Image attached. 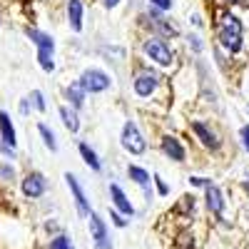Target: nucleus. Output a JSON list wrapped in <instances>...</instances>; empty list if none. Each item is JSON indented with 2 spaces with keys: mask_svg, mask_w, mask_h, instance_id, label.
<instances>
[{
  "mask_svg": "<svg viewBox=\"0 0 249 249\" xmlns=\"http://www.w3.org/2000/svg\"><path fill=\"white\" fill-rule=\"evenodd\" d=\"M90 239L95 244V249H112V239L107 232V224L97 212H90Z\"/></svg>",
  "mask_w": 249,
  "mask_h": 249,
  "instance_id": "423d86ee",
  "label": "nucleus"
},
{
  "mask_svg": "<svg viewBox=\"0 0 249 249\" xmlns=\"http://www.w3.org/2000/svg\"><path fill=\"white\" fill-rule=\"evenodd\" d=\"M20 190H23V195L28 199H40L48 192V179L43 172H28L23 177V182H20Z\"/></svg>",
  "mask_w": 249,
  "mask_h": 249,
  "instance_id": "0eeeda50",
  "label": "nucleus"
},
{
  "mask_svg": "<svg viewBox=\"0 0 249 249\" xmlns=\"http://www.w3.org/2000/svg\"><path fill=\"white\" fill-rule=\"evenodd\" d=\"M190 182L195 184V187H204V190H207V187H210L212 182L210 179H207V177H190Z\"/></svg>",
  "mask_w": 249,
  "mask_h": 249,
  "instance_id": "7c9ffc66",
  "label": "nucleus"
},
{
  "mask_svg": "<svg viewBox=\"0 0 249 249\" xmlns=\"http://www.w3.org/2000/svg\"><path fill=\"white\" fill-rule=\"evenodd\" d=\"M77 82L82 85V90L90 92V95L105 92V90H110V85H112L110 75H107L105 70H100V68H88V70H82V75H80Z\"/></svg>",
  "mask_w": 249,
  "mask_h": 249,
  "instance_id": "20e7f679",
  "label": "nucleus"
},
{
  "mask_svg": "<svg viewBox=\"0 0 249 249\" xmlns=\"http://www.w3.org/2000/svg\"><path fill=\"white\" fill-rule=\"evenodd\" d=\"M77 150H80V157L85 160V164H88V167H90L92 172H100V170H102V162H100L97 152L90 147L88 142H80V144H77Z\"/></svg>",
  "mask_w": 249,
  "mask_h": 249,
  "instance_id": "a211bd4d",
  "label": "nucleus"
},
{
  "mask_svg": "<svg viewBox=\"0 0 249 249\" xmlns=\"http://www.w3.org/2000/svg\"><path fill=\"white\" fill-rule=\"evenodd\" d=\"M82 0H68V23H70V30L72 33H80L82 30Z\"/></svg>",
  "mask_w": 249,
  "mask_h": 249,
  "instance_id": "dca6fc26",
  "label": "nucleus"
},
{
  "mask_svg": "<svg viewBox=\"0 0 249 249\" xmlns=\"http://www.w3.org/2000/svg\"><path fill=\"white\" fill-rule=\"evenodd\" d=\"M33 110V102H30V97H23L20 100V115H28Z\"/></svg>",
  "mask_w": 249,
  "mask_h": 249,
  "instance_id": "c756f323",
  "label": "nucleus"
},
{
  "mask_svg": "<svg viewBox=\"0 0 249 249\" xmlns=\"http://www.w3.org/2000/svg\"><path fill=\"white\" fill-rule=\"evenodd\" d=\"M0 140H3L8 147L15 150V144H18V135H15V127H13V122H10V115L0 110Z\"/></svg>",
  "mask_w": 249,
  "mask_h": 249,
  "instance_id": "2eb2a0df",
  "label": "nucleus"
},
{
  "mask_svg": "<svg viewBox=\"0 0 249 249\" xmlns=\"http://www.w3.org/2000/svg\"><path fill=\"white\" fill-rule=\"evenodd\" d=\"M204 204H207V210H210L214 217H222V212H224V192L219 190L217 184H210L204 190Z\"/></svg>",
  "mask_w": 249,
  "mask_h": 249,
  "instance_id": "9d476101",
  "label": "nucleus"
},
{
  "mask_svg": "<svg viewBox=\"0 0 249 249\" xmlns=\"http://www.w3.org/2000/svg\"><path fill=\"white\" fill-rule=\"evenodd\" d=\"M37 132H40V137H43V144L50 150V152H57V137H55V132L48 127L45 122H40L37 124Z\"/></svg>",
  "mask_w": 249,
  "mask_h": 249,
  "instance_id": "aec40b11",
  "label": "nucleus"
},
{
  "mask_svg": "<svg viewBox=\"0 0 249 249\" xmlns=\"http://www.w3.org/2000/svg\"><path fill=\"white\" fill-rule=\"evenodd\" d=\"M15 179V167L10 162H0V182H13Z\"/></svg>",
  "mask_w": 249,
  "mask_h": 249,
  "instance_id": "b1692460",
  "label": "nucleus"
},
{
  "mask_svg": "<svg viewBox=\"0 0 249 249\" xmlns=\"http://www.w3.org/2000/svg\"><path fill=\"white\" fill-rule=\"evenodd\" d=\"M160 147H162V152L167 155L172 162H184V147H182V142L175 137V135H164L162 140H160Z\"/></svg>",
  "mask_w": 249,
  "mask_h": 249,
  "instance_id": "f8f14e48",
  "label": "nucleus"
},
{
  "mask_svg": "<svg viewBox=\"0 0 249 249\" xmlns=\"http://www.w3.org/2000/svg\"><path fill=\"white\" fill-rule=\"evenodd\" d=\"M152 179H155V184H157V192H160L162 197H167V195H170V187H167V182H164L160 175H152Z\"/></svg>",
  "mask_w": 249,
  "mask_h": 249,
  "instance_id": "a878e982",
  "label": "nucleus"
},
{
  "mask_svg": "<svg viewBox=\"0 0 249 249\" xmlns=\"http://www.w3.org/2000/svg\"><path fill=\"white\" fill-rule=\"evenodd\" d=\"M25 35L30 37V43L37 48V53H50V55H55V40H53L48 33L35 30V28H28Z\"/></svg>",
  "mask_w": 249,
  "mask_h": 249,
  "instance_id": "ddd939ff",
  "label": "nucleus"
},
{
  "mask_svg": "<svg viewBox=\"0 0 249 249\" xmlns=\"http://www.w3.org/2000/svg\"><path fill=\"white\" fill-rule=\"evenodd\" d=\"M0 155H5V157H10V160H13V157H15V150H13V147H8V144H5L3 140H0Z\"/></svg>",
  "mask_w": 249,
  "mask_h": 249,
  "instance_id": "2f4dec72",
  "label": "nucleus"
},
{
  "mask_svg": "<svg viewBox=\"0 0 249 249\" xmlns=\"http://www.w3.org/2000/svg\"><path fill=\"white\" fill-rule=\"evenodd\" d=\"M120 144H122V150L130 152V155H142L144 150H147V140H144V135L140 132V127H137L132 120H127V122L122 124Z\"/></svg>",
  "mask_w": 249,
  "mask_h": 249,
  "instance_id": "7ed1b4c3",
  "label": "nucleus"
},
{
  "mask_svg": "<svg viewBox=\"0 0 249 249\" xmlns=\"http://www.w3.org/2000/svg\"><path fill=\"white\" fill-rule=\"evenodd\" d=\"M150 8H157V10H170L172 8V0H150Z\"/></svg>",
  "mask_w": 249,
  "mask_h": 249,
  "instance_id": "cd10ccee",
  "label": "nucleus"
},
{
  "mask_svg": "<svg viewBox=\"0 0 249 249\" xmlns=\"http://www.w3.org/2000/svg\"><path fill=\"white\" fill-rule=\"evenodd\" d=\"M239 137H242V144H244V150L249 152V124H244V127L239 130Z\"/></svg>",
  "mask_w": 249,
  "mask_h": 249,
  "instance_id": "c85d7f7f",
  "label": "nucleus"
},
{
  "mask_svg": "<svg viewBox=\"0 0 249 249\" xmlns=\"http://www.w3.org/2000/svg\"><path fill=\"white\" fill-rule=\"evenodd\" d=\"M222 3H227V5H234V3H239V0H222Z\"/></svg>",
  "mask_w": 249,
  "mask_h": 249,
  "instance_id": "f704fd0d",
  "label": "nucleus"
},
{
  "mask_svg": "<svg viewBox=\"0 0 249 249\" xmlns=\"http://www.w3.org/2000/svg\"><path fill=\"white\" fill-rule=\"evenodd\" d=\"M110 197H112V204H115V210L120 212V214H124V217H132L135 214V207H132V202L127 199V195H124V190L120 184H110Z\"/></svg>",
  "mask_w": 249,
  "mask_h": 249,
  "instance_id": "9b49d317",
  "label": "nucleus"
},
{
  "mask_svg": "<svg viewBox=\"0 0 249 249\" xmlns=\"http://www.w3.org/2000/svg\"><path fill=\"white\" fill-rule=\"evenodd\" d=\"M48 249H72V242H70V237H68V234H57V237H53V239H50Z\"/></svg>",
  "mask_w": 249,
  "mask_h": 249,
  "instance_id": "412c9836",
  "label": "nucleus"
},
{
  "mask_svg": "<svg viewBox=\"0 0 249 249\" xmlns=\"http://www.w3.org/2000/svg\"><path fill=\"white\" fill-rule=\"evenodd\" d=\"M192 23H195L197 28H202V18H199V15H195V18H192Z\"/></svg>",
  "mask_w": 249,
  "mask_h": 249,
  "instance_id": "72a5a7b5",
  "label": "nucleus"
},
{
  "mask_svg": "<svg viewBox=\"0 0 249 249\" xmlns=\"http://www.w3.org/2000/svg\"><path fill=\"white\" fill-rule=\"evenodd\" d=\"M142 53L147 55L152 62H157L160 68H170L172 62H175V53H172V48L164 43L160 35H152V37L144 40V43H142Z\"/></svg>",
  "mask_w": 249,
  "mask_h": 249,
  "instance_id": "f03ea898",
  "label": "nucleus"
},
{
  "mask_svg": "<svg viewBox=\"0 0 249 249\" xmlns=\"http://www.w3.org/2000/svg\"><path fill=\"white\" fill-rule=\"evenodd\" d=\"M217 37H219V45L234 55L244 48V30H242V20L232 13H227L222 20H219V25H217Z\"/></svg>",
  "mask_w": 249,
  "mask_h": 249,
  "instance_id": "f257e3e1",
  "label": "nucleus"
},
{
  "mask_svg": "<svg viewBox=\"0 0 249 249\" xmlns=\"http://www.w3.org/2000/svg\"><path fill=\"white\" fill-rule=\"evenodd\" d=\"M244 190H247V195H249V179L244 182Z\"/></svg>",
  "mask_w": 249,
  "mask_h": 249,
  "instance_id": "c9c22d12",
  "label": "nucleus"
},
{
  "mask_svg": "<svg viewBox=\"0 0 249 249\" xmlns=\"http://www.w3.org/2000/svg\"><path fill=\"white\" fill-rule=\"evenodd\" d=\"M190 127H192V132H195V137L204 144V147L207 150H212V152H217L219 147H222V140H219V135L210 127V124H207V122H202V120H195L192 124H190Z\"/></svg>",
  "mask_w": 249,
  "mask_h": 249,
  "instance_id": "6e6552de",
  "label": "nucleus"
},
{
  "mask_svg": "<svg viewBox=\"0 0 249 249\" xmlns=\"http://www.w3.org/2000/svg\"><path fill=\"white\" fill-rule=\"evenodd\" d=\"M30 100H33V107H35L37 112H45V110H48V105H45V95L40 92V90H33V92H30Z\"/></svg>",
  "mask_w": 249,
  "mask_h": 249,
  "instance_id": "5701e85b",
  "label": "nucleus"
},
{
  "mask_svg": "<svg viewBox=\"0 0 249 249\" xmlns=\"http://www.w3.org/2000/svg\"><path fill=\"white\" fill-rule=\"evenodd\" d=\"M127 175H130V179L137 184V187H142V192H144V197L147 199H152V187H150V172L144 170V167H140V164H130L127 167Z\"/></svg>",
  "mask_w": 249,
  "mask_h": 249,
  "instance_id": "4468645a",
  "label": "nucleus"
},
{
  "mask_svg": "<svg viewBox=\"0 0 249 249\" xmlns=\"http://www.w3.org/2000/svg\"><path fill=\"white\" fill-rule=\"evenodd\" d=\"M160 82H162V75L150 70V68H144L135 75V82H132V88H135V95L137 97H152L155 90L160 88Z\"/></svg>",
  "mask_w": 249,
  "mask_h": 249,
  "instance_id": "39448f33",
  "label": "nucleus"
},
{
  "mask_svg": "<svg viewBox=\"0 0 249 249\" xmlns=\"http://www.w3.org/2000/svg\"><path fill=\"white\" fill-rule=\"evenodd\" d=\"M65 97H68V102H70V107H72V110H80L82 105H85L88 92L82 90L80 82H70V85L65 88Z\"/></svg>",
  "mask_w": 249,
  "mask_h": 249,
  "instance_id": "f3484780",
  "label": "nucleus"
},
{
  "mask_svg": "<svg viewBox=\"0 0 249 249\" xmlns=\"http://www.w3.org/2000/svg\"><path fill=\"white\" fill-rule=\"evenodd\" d=\"M110 219H112V224H115V227H120V230H124V227L130 224L127 219H124V214H120L117 210H112V212H110Z\"/></svg>",
  "mask_w": 249,
  "mask_h": 249,
  "instance_id": "393cba45",
  "label": "nucleus"
},
{
  "mask_svg": "<svg viewBox=\"0 0 249 249\" xmlns=\"http://www.w3.org/2000/svg\"><path fill=\"white\" fill-rule=\"evenodd\" d=\"M37 62L45 72H55V60H53L50 53H37Z\"/></svg>",
  "mask_w": 249,
  "mask_h": 249,
  "instance_id": "4be33fe9",
  "label": "nucleus"
},
{
  "mask_svg": "<svg viewBox=\"0 0 249 249\" xmlns=\"http://www.w3.org/2000/svg\"><path fill=\"white\" fill-rule=\"evenodd\" d=\"M65 182H68L70 192H72V199H75V207H77L80 217H90L92 210H90V202H88V197H85V190H82L80 179H77L72 172H68V175H65Z\"/></svg>",
  "mask_w": 249,
  "mask_h": 249,
  "instance_id": "1a4fd4ad",
  "label": "nucleus"
},
{
  "mask_svg": "<svg viewBox=\"0 0 249 249\" xmlns=\"http://www.w3.org/2000/svg\"><path fill=\"white\" fill-rule=\"evenodd\" d=\"M60 120H62V124L75 135L77 130H80V117H77V110H72V107H68V105H62L60 107Z\"/></svg>",
  "mask_w": 249,
  "mask_h": 249,
  "instance_id": "6ab92c4d",
  "label": "nucleus"
},
{
  "mask_svg": "<svg viewBox=\"0 0 249 249\" xmlns=\"http://www.w3.org/2000/svg\"><path fill=\"white\" fill-rule=\"evenodd\" d=\"M102 5H105L107 10H112V8H117V5H120V0H102Z\"/></svg>",
  "mask_w": 249,
  "mask_h": 249,
  "instance_id": "473e14b6",
  "label": "nucleus"
},
{
  "mask_svg": "<svg viewBox=\"0 0 249 249\" xmlns=\"http://www.w3.org/2000/svg\"><path fill=\"white\" fill-rule=\"evenodd\" d=\"M187 40H190V48H192L195 53H202V50H204V43H202V37H199V35H190Z\"/></svg>",
  "mask_w": 249,
  "mask_h": 249,
  "instance_id": "bb28decb",
  "label": "nucleus"
}]
</instances>
